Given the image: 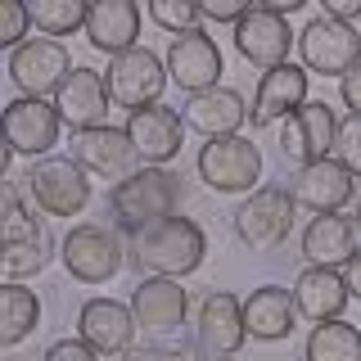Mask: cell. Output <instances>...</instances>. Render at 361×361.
<instances>
[{
    "mask_svg": "<svg viewBox=\"0 0 361 361\" xmlns=\"http://www.w3.org/2000/svg\"><path fill=\"white\" fill-rule=\"evenodd\" d=\"M203 257H208V235L190 217H167L127 235V262L140 271V280H185L203 267Z\"/></svg>",
    "mask_w": 361,
    "mask_h": 361,
    "instance_id": "1",
    "label": "cell"
},
{
    "mask_svg": "<svg viewBox=\"0 0 361 361\" xmlns=\"http://www.w3.org/2000/svg\"><path fill=\"white\" fill-rule=\"evenodd\" d=\"M195 199V190L185 185V176L172 167H140L131 180L109 190V217L118 231H140V226L167 221V217H185V203Z\"/></svg>",
    "mask_w": 361,
    "mask_h": 361,
    "instance_id": "2",
    "label": "cell"
},
{
    "mask_svg": "<svg viewBox=\"0 0 361 361\" xmlns=\"http://www.w3.org/2000/svg\"><path fill=\"white\" fill-rule=\"evenodd\" d=\"M5 244H0V271H5V285H23L27 276H41L54 257V240L50 226L37 212H27L18 203V185H5V217H0Z\"/></svg>",
    "mask_w": 361,
    "mask_h": 361,
    "instance_id": "3",
    "label": "cell"
},
{
    "mask_svg": "<svg viewBox=\"0 0 361 361\" xmlns=\"http://www.w3.org/2000/svg\"><path fill=\"white\" fill-rule=\"evenodd\" d=\"M59 262L77 285H109L127 267V244H122L118 226L77 221L59 244Z\"/></svg>",
    "mask_w": 361,
    "mask_h": 361,
    "instance_id": "4",
    "label": "cell"
},
{
    "mask_svg": "<svg viewBox=\"0 0 361 361\" xmlns=\"http://www.w3.org/2000/svg\"><path fill=\"white\" fill-rule=\"evenodd\" d=\"M293 217H298V203H293L289 185H262L253 190L240 212H235V235L248 253H276L289 240Z\"/></svg>",
    "mask_w": 361,
    "mask_h": 361,
    "instance_id": "5",
    "label": "cell"
},
{
    "mask_svg": "<svg viewBox=\"0 0 361 361\" xmlns=\"http://www.w3.org/2000/svg\"><path fill=\"white\" fill-rule=\"evenodd\" d=\"M23 190H27L32 208L45 212V217H82L90 203V176L73 158H54V154L27 167Z\"/></svg>",
    "mask_w": 361,
    "mask_h": 361,
    "instance_id": "6",
    "label": "cell"
},
{
    "mask_svg": "<svg viewBox=\"0 0 361 361\" xmlns=\"http://www.w3.org/2000/svg\"><path fill=\"white\" fill-rule=\"evenodd\" d=\"M195 172L208 190L217 195H248L262 190V149L248 135H226V140H208L195 158Z\"/></svg>",
    "mask_w": 361,
    "mask_h": 361,
    "instance_id": "7",
    "label": "cell"
},
{
    "mask_svg": "<svg viewBox=\"0 0 361 361\" xmlns=\"http://www.w3.org/2000/svg\"><path fill=\"white\" fill-rule=\"evenodd\" d=\"M167 59H158L149 45H135V50L109 59V73H104V86H109V99L127 113H140V109H154L167 90Z\"/></svg>",
    "mask_w": 361,
    "mask_h": 361,
    "instance_id": "8",
    "label": "cell"
},
{
    "mask_svg": "<svg viewBox=\"0 0 361 361\" xmlns=\"http://www.w3.org/2000/svg\"><path fill=\"white\" fill-rule=\"evenodd\" d=\"M298 59H302L307 73L338 77V82H343V77L361 63V32L353 27V23L316 14L307 27L298 32Z\"/></svg>",
    "mask_w": 361,
    "mask_h": 361,
    "instance_id": "9",
    "label": "cell"
},
{
    "mask_svg": "<svg viewBox=\"0 0 361 361\" xmlns=\"http://www.w3.org/2000/svg\"><path fill=\"white\" fill-rule=\"evenodd\" d=\"M73 163L82 167L90 180H109L113 185H122V180H131L140 172V154H135L127 127H95V131H77L73 135Z\"/></svg>",
    "mask_w": 361,
    "mask_h": 361,
    "instance_id": "10",
    "label": "cell"
},
{
    "mask_svg": "<svg viewBox=\"0 0 361 361\" xmlns=\"http://www.w3.org/2000/svg\"><path fill=\"white\" fill-rule=\"evenodd\" d=\"M334 140H338L334 109L325 104V99H307L293 118H285L276 149H280L285 163L307 167V163H321V158H334Z\"/></svg>",
    "mask_w": 361,
    "mask_h": 361,
    "instance_id": "11",
    "label": "cell"
},
{
    "mask_svg": "<svg viewBox=\"0 0 361 361\" xmlns=\"http://www.w3.org/2000/svg\"><path fill=\"white\" fill-rule=\"evenodd\" d=\"M248 325H244V302L231 289H212L199 302V321H195V353L208 361H231L244 348Z\"/></svg>",
    "mask_w": 361,
    "mask_h": 361,
    "instance_id": "12",
    "label": "cell"
},
{
    "mask_svg": "<svg viewBox=\"0 0 361 361\" xmlns=\"http://www.w3.org/2000/svg\"><path fill=\"white\" fill-rule=\"evenodd\" d=\"M68 77H73V59H68L63 41L32 37L27 45H18V50L9 54V82H14L18 95H27V99L59 95V86Z\"/></svg>",
    "mask_w": 361,
    "mask_h": 361,
    "instance_id": "13",
    "label": "cell"
},
{
    "mask_svg": "<svg viewBox=\"0 0 361 361\" xmlns=\"http://www.w3.org/2000/svg\"><path fill=\"white\" fill-rule=\"evenodd\" d=\"M59 131H63V118L54 109V99H9L5 104V145L32 163L50 158V149L59 145Z\"/></svg>",
    "mask_w": 361,
    "mask_h": 361,
    "instance_id": "14",
    "label": "cell"
},
{
    "mask_svg": "<svg viewBox=\"0 0 361 361\" xmlns=\"http://www.w3.org/2000/svg\"><path fill=\"white\" fill-rule=\"evenodd\" d=\"M289 195L298 208H307L312 217H330V212L348 208L357 195V176L348 172L338 158H321V163H307L298 167L289 180Z\"/></svg>",
    "mask_w": 361,
    "mask_h": 361,
    "instance_id": "15",
    "label": "cell"
},
{
    "mask_svg": "<svg viewBox=\"0 0 361 361\" xmlns=\"http://www.w3.org/2000/svg\"><path fill=\"white\" fill-rule=\"evenodd\" d=\"M140 334L131 302L113 298H86L77 312V338H86L99 357H131V343Z\"/></svg>",
    "mask_w": 361,
    "mask_h": 361,
    "instance_id": "16",
    "label": "cell"
},
{
    "mask_svg": "<svg viewBox=\"0 0 361 361\" xmlns=\"http://www.w3.org/2000/svg\"><path fill=\"white\" fill-rule=\"evenodd\" d=\"M167 77H172V86H180L185 95H203V90L221 86V50L217 41L208 37V32H185V37H172L167 45Z\"/></svg>",
    "mask_w": 361,
    "mask_h": 361,
    "instance_id": "17",
    "label": "cell"
},
{
    "mask_svg": "<svg viewBox=\"0 0 361 361\" xmlns=\"http://www.w3.org/2000/svg\"><path fill=\"white\" fill-rule=\"evenodd\" d=\"M289 45H298V37L289 32V18L271 14L262 5H253L240 23H235V50H240L253 68H262V73L289 63Z\"/></svg>",
    "mask_w": 361,
    "mask_h": 361,
    "instance_id": "18",
    "label": "cell"
},
{
    "mask_svg": "<svg viewBox=\"0 0 361 361\" xmlns=\"http://www.w3.org/2000/svg\"><path fill=\"white\" fill-rule=\"evenodd\" d=\"M127 135H131V145H135L145 167H167L180 154V145H185V118L167 104H154V109L131 113Z\"/></svg>",
    "mask_w": 361,
    "mask_h": 361,
    "instance_id": "19",
    "label": "cell"
},
{
    "mask_svg": "<svg viewBox=\"0 0 361 361\" xmlns=\"http://www.w3.org/2000/svg\"><path fill=\"white\" fill-rule=\"evenodd\" d=\"M180 118H185V131H199L203 140H226V135L244 131V122L253 118V109L244 104L240 90L212 86V90H203V95H190L185 109H180Z\"/></svg>",
    "mask_w": 361,
    "mask_h": 361,
    "instance_id": "20",
    "label": "cell"
},
{
    "mask_svg": "<svg viewBox=\"0 0 361 361\" xmlns=\"http://www.w3.org/2000/svg\"><path fill=\"white\" fill-rule=\"evenodd\" d=\"M109 86H104V73L95 68H73V77L59 86L54 95V109H59L63 127L77 131H95V127H109Z\"/></svg>",
    "mask_w": 361,
    "mask_h": 361,
    "instance_id": "21",
    "label": "cell"
},
{
    "mask_svg": "<svg viewBox=\"0 0 361 361\" xmlns=\"http://www.w3.org/2000/svg\"><path fill=\"white\" fill-rule=\"evenodd\" d=\"M131 312H135V325L140 334H172L185 325V312H190V289H180V280H140L131 289Z\"/></svg>",
    "mask_w": 361,
    "mask_h": 361,
    "instance_id": "22",
    "label": "cell"
},
{
    "mask_svg": "<svg viewBox=\"0 0 361 361\" xmlns=\"http://www.w3.org/2000/svg\"><path fill=\"white\" fill-rule=\"evenodd\" d=\"M307 68L302 63H280L262 73V82H257V95H253V127H271V122H285L293 118L302 104H307Z\"/></svg>",
    "mask_w": 361,
    "mask_h": 361,
    "instance_id": "23",
    "label": "cell"
},
{
    "mask_svg": "<svg viewBox=\"0 0 361 361\" xmlns=\"http://www.w3.org/2000/svg\"><path fill=\"white\" fill-rule=\"evenodd\" d=\"M86 41L90 50L109 54V59L135 50L140 45V5L135 0H95L86 14Z\"/></svg>",
    "mask_w": 361,
    "mask_h": 361,
    "instance_id": "24",
    "label": "cell"
},
{
    "mask_svg": "<svg viewBox=\"0 0 361 361\" xmlns=\"http://www.w3.org/2000/svg\"><path fill=\"white\" fill-rule=\"evenodd\" d=\"M298 302H293V289L285 285H262L244 298V325H248V338L257 343H280L298 330Z\"/></svg>",
    "mask_w": 361,
    "mask_h": 361,
    "instance_id": "25",
    "label": "cell"
},
{
    "mask_svg": "<svg viewBox=\"0 0 361 361\" xmlns=\"http://www.w3.org/2000/svg\"><path fill=\"white\" fill-rule=\"evenodd\" d=\"M298 244H302L307 267H330V271H343L361 253V248H357V221L343 217V212L312 217L307 226H302V240Z\"/></svg>",
    "mask_w": 361,
    "mask_h": 361,
    "instance_id": "26",
    "label": "cell"
},
{
    "mask_svg": "<svg viewBox=\"0 0 361 361\" xmlns=\"http://www.w3.org/2000/svg\"><path fill=\"white\" fill-rule=\"evenodd\" d=\"M293 302H298L302 321L325 325V321H343V307L353 302V293L343 285V271L307 267L298 280H293Z\"/></svg>",
    "mask_w": 361,
    "mask_h": 361,
    "instance_id": "27",
    "label": "cell"
},
{
    "mask_svg": "<svg viewBox=\"0 0 361 361\" xmlns=\"http://www.w3.org/2000/svg\"><path fill=\"white\" fill-rule=\"evenodd\" d=\"M41 325V298L23 285H5L0 289V343L18 348L23 338Z\"/></svg>",
    "mask_w": 361,
    "mask_h": 361,
    "instance_id": "28",
    "label": "cell"
},
{
    "mask_svg": "<svg viewBox=\"0 0 361 361\" xmlns=\"http://www.w3.org/2000/svg\"><path fill=\"white\" fill-rule=\"evenodd\" d=\"M302 361H361V330L348 321L312 325L307 343H302Z\"/></svg>",
    "mask_w": 361,
    "mask_h": 361,
    "instance_id": "29",
    "label": "cell"
},
{
    "mask_svg": "<svg viewBox=\"0 0 361 361\" xmlns=\"http://www.w3.org/2000/svg\"><path fill=\"white\" fill-rule=\"evenodd\" d=\"M27 14L41 37L59 41V37H73V32H86L90 5H82V0H27Z\"/></svg>",
    "mask_w": 361,
    "mask_h": 361,
    "instance_id": "30",
    "label": "cell"
},
{
    "mask_svg": "<svg viewBox=\"0 0 361 361\" xmlns=\"http://www.w3.org/2000/svg\"><path fill=\"white\" fill-rule=\"evenodd\" d=\"M145 14H149L154 27L172 32V37L199 32V23H203V9L190 5V0H149V5H145Z\"/></svg>",
    "mask_w": 361,
    "mask_h": 361,
    "instance_id": "31",
    "label": "cell"
},
{
    "mask_svg": "<svg viewBox=\"0 0 361 361\" xmlns=\"http://www.w3.org/2000/svg\"><path fill=\"white\" fill-rule=\"evenodd\" d=\"M27 32H32L27 0H0V45H5V50L14 54L18 45H27V41H23Z\"/></svg>",
    "mask_w": 361,
    "mask_h": 361,
    "instance_id": "32",
    "label": "cell"
},
{
    "mask_svg": "<svg viewBox=\"0 0 361 361\" xmlns=\"http://www.w3.org/2000/svg\"><path fill=\"white\" fill-rule=\"evenodd\" d=\"M334 158L348 167L357 180H361V118L348 113L343 122H338V140H334Z\"/></svg>",
    "mask_w": 361,
    "mask_h": 361,
    "instance_id": "33",
    "label": "cell"
},
{
    "mask_svg": "<svg viewBox=\"0 0 361 361\" xmlns=\"http://www.w3.org/2000/svg\"><path fill=\"white\" fill-rule=\"evenodd\" d=\"M41 361H99V353L86 343V338H59V343L45 348Z\"/></svg>",
    "mask_w": 361,
    "mask_h": 361,
    "instance_id": "34",
    "label": "cell"
},
{
    "mask_svg": "<svg viewBox=\"0 0 361 361\" xmlns=\"http://www.w3.org/2000/svg\"><path fill=\"white\" fill-rule=\"evenodd\" d=\"M199 9H203V23H231L235 27L253 5H240V0H208V5H199Z\"/></svg>",
    "mask_w": 361,
    "mask_h": 361,
    "instance_id": "35",
    "label": "cell"
},
{
    "mask_svg": "<svg viewBox=\"0 0 361 361\" xmlns=\"http://www.w3.org/2000/svg\"><path fill=\"white\" fill-rule=\"evenodd\" d=\"M127 361H195V353H190V348H167V343H149V348H140V353H131Z\"/></svg>",
    "mask_w": 361,
    "mask_h": 361,
    "instance_id": "36",
    "label": "cell"
},
{
    "mask_svg": "<svg viewBox=\"0 0 361 361\" xmlns=\"http://www.w3.org/2000/svg\"><path fill=\"white\" fill-rule=\"evenodd\" d=\"M338 99H343V109L353 113V118H361V63L338 82Z\"/></svg>",
    "mask_w": 361,
    "mask_h": 361,
    "instance_id": "37",
    "label": "cell"
},
{
    "mask_svg": "<svg viewBox=\"0 0 361 361\" xmlns=\"http://www.w3.org/2000/svg\"><path fill=\"white\" fill-rule=\"evenodd\" d=\"M321 14L325 18H338V23H353V18H361V0H325Z\"/></svg>",
    "mask_w": 361,
    "mask_h": 361,
    "instance_id": "38",
    "label": "cell"
},
{
    "mask_svg": "<svg viewBox=\"0 0 361 361\" xmlns=\"http://www.w3.org/2000/svg\"><path fill=\"white\" fill-rule=\"evenodd\" d=\"M343 285H348V293H353V302H361V253L343 267Z\"/></svg>",
    "mask_w": 361,
    "mask_h": 361,
    "instance_id": "39",
    "label": "cell"
},
{
    "mask_svg": "<svg viewBox=\"0 0 361 361\" xmlns=\"http://www.w3.org/2000/svg\"><path fill=\"white\" fill-rule=\"evenodd\" d=\"M348 208H353L348 217H353V221H357V231H361V180H357V195H353V203H348Z\"/></svg>",
    "mask_w": 361,
    "mask_h": 361,
    "instance_id": "40",
    "label": "cell"
}]
</instances>
